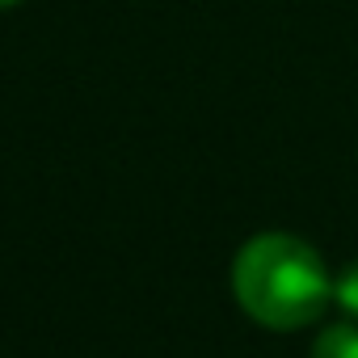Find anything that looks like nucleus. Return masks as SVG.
Segmentation results:
<instances>
[{"label":"nucleus","mask_w":358,"mask_h":358,"mask_svg":"<svg viewBox=\"0 0 358 358\" xmlns=\"http://www.w3.org/2000/svg\"><path fill=\"white\" fill-rule=\"evenodd\" d=\"M232 291L257 324L303 329L329 308L333 278L324 270V257L308 241L291 232H262L236 253Z\"/></svg>","instance_id":"obj_1"},{"label":"nucleus","mask_w":358,"mask_h":358,"mask_svg":"<svg viewBox=\"0 0 358 358\" xmlns=\"http://www.w3.org/2000/svg\"><path fill=\"white\" fill-rule=\"evenodd\" d=\"M312 358H358V329L354 324H333L316 337Z\"/></svg>","instance_id":"obj_2"},{"label":"nucleus","mask_w":358,"mask_h":358,"mask_svg":"<svg viewBox=\"0 0 358 358\" xmlns=\"http://www.w3.org/2000/svg\"><path fill=\"white\" fill-rule=\"evenodd\" d=\"M333 303H337L345 316L358 320V262H350V266L341 270V278L333 282Z\"/></svg>","instance_id":"obj_3"},{"label":"nucleus","mask_w":358,"mask_h":358,"mask_svg":"<svg viewBox=\"0 0 358 358\" xmlns=\"http://www.w3.org/2000/svg\"><path fill=\"white\" fill-rule=\"evenodd\" d=\"M9 5H17V0H0V9H9Z\"/></svg>","instance_id":"obj_4"}]
</instances>
